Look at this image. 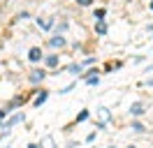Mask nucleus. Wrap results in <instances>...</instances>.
I'll use <instances>...</instances> for the list:
<instances>
[{"label": "nucleus", "instance_id": "nucleus-2", "mask_svg": "<svg viewBox=\"0 0 153 148\" xmlns=\"http://www.w3.org/2000/svg\"><path fill=\"white\" fill-rule=\"evenodd\" d=\"M144 109H146V104H144V102H134L132 107H130V113H132V116H142Z\"/></svg>", "mask_w": 153, "mask_h": 148}, {"label": "nucleus", "instance_id": "nucleus-1", "mask_svg": "<svg viewBox=\"0 0 153 148\" xmlns=\"http://www.w3.org/2000/svg\"><path fill=\"white\" fill-rule=\"evenodd\" d=\"M97 118H100V127H107V125H109V120H111L109 109H107V107H100V109H97Z\"/></svg>", "mask_w": 153, "mask_h": 148}, {"label": "nucleus", "instance_id": "nucleus-8", "mask_svg": "<svg viewBox=\"0 0 153 148\" xmlns=\"http://www.w3.org/2000/svg\"><path fill=\"white\" fill-rule=\"evenodd\" d=\"M95 30H97V35H105V33H107V26L102 23V21H100V23L95 26Z\"/></svg>", "mask_w": 153, "mask_h": 148}, {"label": "nucleus", "instance_id": "nucleus-9", "mask_svg": "<svg viewBox=\"0 0 153 148\" xmlns=\"http://www.w3.org/2000/svg\"><path fill=\"white\" fill-rule=\"evenodd\" d=\"M88 118V111H81V113H79V116H76V123H84V120Z\"/></svg>", "mask_w": 153, "mask_h": 148}, {"label": "nucleus", "instance_id": "nucleus-5", "mask_svg": "<svg viewBox=\"0 0 153 148\" xmlns=\"http://www.w3.org/2000/svg\"><path fill=\"white\" fill-rule=\"evenodd\" d=\"M49 44H51V46H65V39H63V37H51Z\"/></svg>", "mask_w": 153, "mask_h": 148}, {"label": "nucleus", "instance_id": "nucleus-15", "mask_svg": "<svg viewBox=\"0 0 153 148\" xmlns=\"http://www.w3.org/2000/svg\"><path fill=\"white\" fill-rule=\"evenodd\" d=\"M91 2H93V0H79V5H84V7H86V5H91Z\"/></svg>", "mask_w": 153, "mask_h": 148}, {"label": "nucleus", "instance_id": "nucleus-10", "mask_svg": "<svg viewBox=\"0 0 153 148\" xmlns=\"http://www.w3.org/2000/svg\"><path fill=\"white\" fill-rule=\"evenodd\" d=\"M44 100H47V92H42L37 100H35V107H39V104H44Z\"/></svg>", "mask_w": 153, "mask_h": 148}, {"label": "nucleus", "instance_id": "nucleus-16", "mask_svg": "<svg viewBox=\"0 0 153 148\" xmlns=\"http://www.w3.org/2000/svg\"><path fill=\"white\" fill-rule=\"evenodd\" d=\"M28 148H39V146H37V144H30V146H28Z\"/></svg>", "mask_w": 153, "mask_h": 148}, {"label": "nucleus", "instance_id": "nucleus-6", "mask_svg": "<svg viewBox=\"0 0 153 148\" xmlns=\"http://www.w3.org/2000/svg\"><path fill=\"white\" fill-rule=\"evenodd\" d=\"M23 120V113H16V116H12L10 123H7V127H12V125H16V123H21Z\"/></svg>", "mask_w": 153, "mask_h": 148}, {"label": "nucleus", "instance_id": "nucleus-12", "mask_svg": "<svg viewBox=\"0 0 153 148\" xmlns=\"http://www.w3.org/2000/svg\"><path fill=\"white\" fill-rule=\"evenodd\" d=\"M44 146H47V148H53V139L47 137V139H44Z\"/></svg>", "mask_w": 153, "mask_h": 148}, {"label": "nucleus", "instance_id": "nucleus-7", "mask_svg": "<svg viewBox=\"0 0 153 148\" xmlns=\"http://www.w3.org/2000/svg\"><path fill=\"white\" fill-rule=\"evenodd\" d=\"M58 65V56H47V67H56Z\"/></svg>", "mask_w": 153, "mask_h": 148}, {"label": "nucleus", "instance_id": "nucleus-4", "mask_svg": "<svg viewBox=\"0 0 153 148\" xmlns=\"http://www.w3.org/2000/svg\"><path fill=\"white\" fill-rule=\"evenodd\" d=\"M44 76H47V74H44L42 70H39V72H33V74H30V81H33V83H37V81H42Z\"/></svg>", "mask_w": 153, "mask_h": 148}, {"label": "nucleus", "instance_id": "nucleus-18", "mask_svg": "<svg viewBox=\"0 0 153 148\" xmlns=\"http://www.w3.org/2000/svg\"><path fill=\"white\" fill-rule=\"evenodd\" d=\"M128 148H134V146H128Z\"/></svg>", "mask_w": 153, "mask_h": 148}, {"label": "nucleus", "instance_id": "nucleus-3", "mask_svg": "<svg viewBox=\"0 0 153 148\" xmlns=\"http://www.w3.org/2000/svg\"><path fill=\"white\" fill-rule=\"evenodd\" d=\"M28 58L33 60V63H37V60H42V51H39L37 46H33V49L28 51Z\"/></svg>", "mask_w": 153, "mask_h": 148}, {"label": "nucleus", "instance_id": "nucleus-17", "mask_svg": "<svg viewBox=\"0 0 153 148\" xmlns=\"http://www.w3.org/2000/svg\"><path fill=\"white\" fill-rule=\"evenodd\" d=\"M151 9H153V2H151Z\"/></svg>", "mask_w": 153, "mask_h": 148}, {"label": "nucleus", "instance_id": "nucleus-11", "mask_svg": "<svg viewBox=\"0 0 153 148\" xmlns=\"http://www.w3.org/2000/svg\"><path fill=\"white\" fill-rule=\"evenodd\" d=\"M132 130L134 132H144V125L142 123H132Z\"/></svg>", "mask_w": 153, "mask_h": 148}, {"label": "nucleus", "instance_id": "nucleus-13", "mask_svg": "<svg viewBox=\"0 0 153 148\" xmlns=\"http://www.w3.org/2000/svg\"><path fill=\"white\" fill-rule=\"evenodd\" d=\"M70 72H81V65H70Z\"/></svg>", "mask_w": 153, "mask_h": 148}, {"label": "nucleus", "instance_id": "nucleus-14", "mask_svg": "<svg viewBox=\"0 0 153 148\" xmlns=\"http://www.w3.org/2000/svg\"><path fill=\"white\" fill-rule=\"evenodd\" d=\"M105 14H107L105 9H97V12H95V18H102V16H105Z\"/></svg>", "mask_w": 153, "mask_h": 148}]
</instances>
